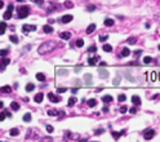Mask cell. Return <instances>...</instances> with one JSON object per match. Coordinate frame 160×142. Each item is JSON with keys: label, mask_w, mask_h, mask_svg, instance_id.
Returning <instances> with one entry per match:
<instances>
[{"label": "cell", "mask_w": 160, "mask_h": 142, "mask_svg": "<svg viewBox=\"0 0 160 142\" xmlns=\"http://www.w3.org/2000/svg\"><path fill=\"white\" fill-rule=\"evenodd\" d=\"M43 141H52V138H49V137H47V138H44Z\"/></svg>", "instance_id": "cell-55"}, {"label": "cell", "mask_w": 160, "mask_h": 142, "mask_svg": "<svg viewBox=\"0 0 160 142\" xmlns=\"http://www.w3.org/2000/svg\"><path fill=\"white\" fill-rule=\"evenodd\" d=\"M11 109H13L14 111L19 110V104H17V102H12V104H11Z\"/></svg>", "instance_id": "cell-29"}, {"label": "cell", "mask_w": 160, "mask_h": 142, "mask_svg": "<svg viewBox=\"0 0 160 142\" xmlns=\"http://www.w3.org/2000/svg\"><path fill=\"white\" fill-rule=\"evenodd\" d=\"M43 31H44L45 34H52V33H53V28H52L51 26H48V25H47V26L43 27Z\"/></svg>", "instance_id": "cell-16"}, {"label": "cell", "mask_w": 160, "mask_h": 142, "mask_svg": "<svg viewBox=\"0 0 160 142\" xmlns=\"http://www.w3.org/2000/svg\"><path fill=\"white\" fill-rule=\"evenodd\" d=\"M102 48H103L105 52H107V53H108V52H111V50H112V47H111V45H108V44H105Z\"/></svg>", "instance_id": "cell-27"}, {"label": "cell", "mask_w": 160, "mask_h": 142, "mask_svg": "<svg viewBox=\"0 0 160 142\" xmlns=\"http://www.w3.org/2000/svg\"><path fill=\"white\" fill-rule=\"evenodd\" d=\"M107 39H108V36H107V35H103V36L101 35V36H99V42H106Z\"/></svg>", "instance_id": "cell-41"}, {"label": "cell", "mask_w": 160, "mask_h": 142, "mask_svg": "<svg viewBox=\"0 0 160 142\" xmlns=\"http://www.w3.org/2000/svg\"><path fill=\"white\" fill-rule=\"evenodd\" d=\"M3 18L4 19H11L12 18V11H9V9H8V11L3 14Z\"/></svg>", "instance_id": "cell-21"}, {"label": "cell", "mask_w": 160, "mask_h": 142, "mask_svg": "<svg viewBox=\"0 0 160 142\" xmlns=\"http://www.w3.org/2000/svg\"><path fill=\"white\" fill-rule=\"evenodd\" d=\"M75 104H76V98H75V97H71V98L68 99V104H67V105H68V106H74Z\"/></svg>", "instance_id": "cell-28"}, {"label": "cell", "mask_w": 160, "mask_h": 142, "mask_svg": "<svg viewBox=\"0 0 160 142\" xmlns=\"http://www.w3.org/2000/svg\"><path fill=\"white\" fill-rule=\"evenodd\" d=\"M119 83H120V78H116V79L114 80V82H112V84H115V85H116V84H119Z\"/></svg>", "instance_id": "cell-47"}, {"label": "cell", "mask_w": 160, "mask_h": 142, "mask_svg": "<svg viewBox=\"0 0 160 142\" xmlns=\"http://www.w3.org/2000/svg\"><path fill=\"white\" fill-rule=\"evenodd\" d=\"M158 49H159V50H160V45H159V48H158Z\"/></svg>", "instance_id": "cell-58"}, {"label": "cell", "mask_w": 160, "mask_h": 142, "mask_svg": "<svg viewBox=\"0 0 160 142\" xmlns=\"http://www.w3.org/2000/svg\"><path fill=\"white\" fill-rule=\"evenodd\" d=\"M94 9H96V7H93V5H92V7H88V8H87V11L91 12V11H94Z\"/></svg>", "instance_id": "cell-48"}, {"label": "cell", "mask_w": 160, "mask_h": 142, "mask_svg": "<svg viewBox=\"0 0 160 142\" xmlns=\"http://www.w3.org/2000/svg\"><path fill=\"white\" fill-rule=\"evenodd\" d=\"M8 52H9L8 49H3V50H2V53H0V56H2V57H5V56L8 54Z\"/></svg>", "instance_id": "cell-43"}, {"label": "cell", "mask_w": 160, "mask_h": 142, "mask_svg": "<svg viewBox=\"0 0 160 142\" xmlns=\"http://www.w3.org/2000/svg\"><path fill=\"white\" fill-rule=\"evenodd\" d=\"M57 74H58V75H62V76H66V75H68V70H66V68H59V70H57Z\"/></svg>", "instance_id": "cell-14"}, {"label": "cell", "mask_w": 160, "mask_h": 142, "mask_svg": "<svg viewBox=\"0 0 160 142\" xmlns=\"http://www.w3.org/2000/svg\"><path fill=\"white\" fill-rule=\"evenodd\" d=\"M127 106H123V107H120V113H122V114H125L127 113Z\"/></svg>", "instance_id": "cell-44"}, {"label": "cell", "mask_w": 160, "mask_h": 142, "mask_svg": "<svg viewBox=\"0 0 160 142\" xmlns=\"http://www.w3.org/2000/svg\"><path fill=\"white\" fill-rule=\"evenodd\" d=\"M103 111H105V113H107V111H108V107L106 106V107H103Z\"/></svg>", "instance_id": "cell-54"}, {"label": "cell", "mask_w": 160, "mask_h": 142, "mask_svg": "<svg viewBox=\"0 0 160 142\" xmlns=\"http://www.w3.org/2000/svg\"><path fill=\"white\" fill-rule=\"evenodd\" d=\"M92 78H93V76H92L91 74H85V75H84V83H85L87 85H91L92 82H93Z\"/></svg>", "instance_id": "cell-6"}, {"label": "cell", "mask_w": 160, "mask_h": 142, "mask_svg": "<svg viewBox=\"0 0 160 142\" xmlns=\"http://www.w3.org/2000/svg\"><path fill=\"white\" fill-rule=\"evenodd\" d=\"M30 13V8L27 5H22L18 8V18H26Z\"/></svg>", "instance_id": "cell-2"}, {"label": "cell", "mask_w": 160, "mask_h": 142, "mask_svg": "<svg viewBox=\"0 0 160 142\" xmlns=\"http://www.w3.org/2000/svg\"><path fill=\"white\" fill-rule=\"evenodd\" d=\"M132 104H134L136 106L141 105V98H139L138 96H133V97H132Z\"/></svg>", "instance_id": "cell-13"}, {"label": "cell", "mask_w": 160, "mask_h": 142, "mask_svg": "<svg viewBox=\"0 0 160 142\" xmlns=\"http://www.w3.org/2000/svg\"><path fill=\"white\" fill-rule=\"evenodd\" d=\"M9 39H11V42H12V43H14V44H16V43H18V38H17V36H14V35H12Z\"/></svg>", "instance_id": "cell-35"}, {"label": "cell", "mask_w": 160, "mask_h": 142, "mask_svg": "<svg viewBox=\"0 0 160 142\" xmlns=\"http://www.w3.org/2000/svg\"><path fill=\"white\" fill-rule=\"evenodd\" d=\"M59 36H61V39H63V40H68L70 38H71V33L65 31V33H61V34H59Z\"/></svg>", "instance_id": "cell-12"}, {"label": "cell", "mask_w": 160, "mask_h": 142, "mask_svg": "<svg viewBox=\"0 0 160 142\" xmlns=\"http://www.w3.org/2000/svg\"><path fill=\"white\" fill-rule=\"evenodd\" d=\"M11 63V59L9 58H5V57H2V71H4L5 66Z\"/></svg>", "instance_id": "cell-9"}, {"label": "cell", "mask_w": 160, "mask_h": 142, "mask_svg": "<svg viewBox=\"0 0 160 142\" xmlns=\"http://www.w3.org/2000/svg\"><path fill=\"white\" fill-rule=\"evenodd\" d=\"M36 79L39 80V82H44V80H45V75L44 74H36Z\"/></svg>", "instance_id": "cell-26"}, {"label": "cell", "mask_w": 160, "mask_h": 142, "mask_svg": "<svg viewBox=\"0 0 160 142\" xmlns=\"http://www.w3.org/2000/svg\"><path fill=\"white\" fill-rule=\"evenodd\" d=\"M71 21H72V16L71 14H66V16H63L61 18V22L62 23H68V22H71Z\"/></svg>", "instance_id": "cell-7"}, {"label": "cell", "mask_w": 160, "mask_h": 142, "mask_svg": "<svg viewBox=\"0 0 160 142\" xmlns=\"http://www.w3.org/2000/svg\"><path fill=\"white\" fill-rule=\"evenodd\" d=\"M23 120L26 121V123H27V121H30V120H31V114H28V113L25 114V115H23Z\"/></svg>", "instance_id": "cell-32"}, {"label": "cell", "mask_w": 160, "mask_h": 142, "mask_svg": "<svg viewBox=\"0 0 160 142\" xmlns=\"http://www.w3.org/2000/svg\"><path fill=\"white\" fill-rule=\"evenodd\" d=\"M8 9H9V11H13V5L9 4V5H8Z\"/></svg>", "instance_id": "cell-50"}, {"label": "cell", "mask_w": 160, "mask_h": 142, "mask_svg": "<svg viewBox=\"0 0 160 142\" xmlns=\"http://www.w3.org/2000/svg\"><path fill=\"white\" fill-rule=\"evenodd\" d=\"M129 54H131V50H129L128 48H124L123 52H122V57H128Z\"/></svg>", "instance_id": "cell-23"}, {"label": "cell", "mask_w": 160, "mask_h": 142, "mask_svg": "<svg viewBox=\"0 0 160 142\" xmlns=\"http://www.w3.org/2000/svg\"><path fill=\"white\" fill-rule=\"evenodd\" d=\"M98 73H99V75H101L103 79H107L108 78V71L106 68H98Z\"/></svg>", "instance_id": "cell-10"}, {"label": "cell", "mask_w": 160, "mask_h": 142, "mask_svg": "<svg viewBox=\"0 0 160 142\" xmlns=\"http://www.w3.org/2000/svg\"><path fill=\"white\" fill-rule=\"evenodd\" d=\"M105 26H107V27L114 26V19H111V18H106V19H105Z\"/></svg>", "instance_id": "cell-15"}, {"label": "cell", "mask_w": 160, "mask_h": 142, "mask_svg": "<svg viewBox=\"0 0 160 142\" xmlns=\"http://www.w3.org/2000/svg\"><path fill=\"white\" fill-rule=\"evenodd\" d=\"M30 2H32V3H36L38 5H42L44 3V0H30Z\"/></svg>", "instance_id": "cell-38"}, {"label": "cell", "mask_w": 160, "mask_h": 142, "mask_svg": "<svg viewBox=\"0 0 160 142\" xmlns=\"http://www.w3.org/2000/svg\"><path fill=\"white\" fill-rule=\"evenodd\" d=\"M5 28H7L5 22H2V23H0V34H2V35L5 33Z\"/></svg>", "instance_id": "cell-24"}, {"label": "cell", "mask_w": 160, "mask_h": 142, "mask_svg": "<svg viewBox=\"0 0 160 142\" xmlns=\"http://www.w3.org/2000/svg\"><path fill=\"white\" fill-rule=\"evenodd\" d=\"M134 54H136V56H139V54H141V50H137V52H136Z\"/></svg>", "instance_id": "cell-52"}, {"label": "cell", "mask_w": 160, "mask_h": 142, "mask_svg": "<svg viewBox=\"0 0 160 142\" xmlns=\"http://www.w3.org/2000/svg\"><path fill=\"white\" fill-rule=\"evenodd\" d=\"M17 2H23V0H17Z\"/></svg>", "instance_id": "cell-56"}, {"label": "cell", "mask_w": 160, "mask_h": 142, "mask_svg": "<svg viewBox=\"0 0 160 142\" xmlns=\"http://www.w3.org/2000/svg\"><path fill=\"white\" fill-rule=\"evenodd\" d=\"M48 97H49V101H51V102H53V104L61 102V97H58V96H56V94H53V93H49Z\"/></svg>", "instance_id": "cell-4"}, {"label": "cell", "mask_w": 160, "mask_h": 142, "mask_svg": "<svg viewBox=\"0 0 160 142\" xmlns=\"http://www.w3.org/2000/svg\"><path fill=\"white\" fill-rule=\"evenodd\" d=\"M63 5H65V8H67V9H70V8H72V7H74V4H72L71 2H65Z\"/></svg>", "instance_id": "cell-34"}, {"label": "cell", "mask_w": 160, "mask_h": 142, "mask_svg": "<svg viewBox=\"0 0 160 142\" xmlns=\"http://www.w3.org/2000/svg\"><path fill=\"white\" fill-rule=\"evenodd\" d=\"M155 136V132H154V129H146L145 132H143V137H145V139H151L152 137Z\"/></svg>", "instance_id": "cell-3"}, {"label": "cell", "mask_w": 160, "mask_h": 142, "mask_svg": "<svg viewBox=\"0 0 160 142\" xmlns=\"http://www.w3.org/2000/svg\"><path fill=\"white\" fill-rule=\"evenodd\" d=\"M123 133H124V132H123V130H122V132H120V133H116V132H112V136H114V137H115V138L118 139V138H119L120 136H122Z\"/></svg>", "instance_id": "cell-36"}, {"label": "cell", "mask_w": 160, "mask_h": 142, "mask_svg": "<svg viewBox=\"0 0 160 142\" xmlns=\"http://www.w3.org/2000/svg\"><path fill=\"white\" fill-rule=\"evenodd\" d=\"M11 92H12V88L9 85H4L2 88V93H11Z\"/></svg>", "instance_id": "cell-20"}, {"label": "cell", "mask_w": 160, "mask_h": 142, "mask_svg": "<svg viewBox=\"0 0 160 142\" xmlns=\"http://www.w3.org/2000/svg\"><path fill=\"white\" fill-rule=\"evenodd\" d=\"M5 116H8V115H7L5 111H3V113L0 114V120H2V121H3V120H5Z\"/></svg>", "instance_id": "cell-40"}, {"label": "cell", "mask_w": 160, "mask_h": 142, "mask_svg": "<svg viewBox=\"0 0 160 142\" xmlns=\"http://www.w3.org/2000/svg\"><path fill=\"white\" fill-rule=\"evenodd\" d=\"M156 19H158V21L160 22V13H159V14H156Z\"/></svg>", "instance_id": "cell-53"}, {"label": "cell", "mask_w": 160, "mask_h": 142, "mask_svg": "<svg viewBox=\"0 0 160 142\" xmlns=\"http://www.w3.org/2000/svg\"><path fill=\"white\" fill-rule=\"evenodd\" d=\"M75 45H76L78 48H82V47L84 45V42H83V40H82V39H79V40H76V43H75Z\"/></svg>", "instance_id": "cell-31"}, {"label": "cell", "mask_w": 160, "mask_h": 142, "mask_svg": "<svg viewBox=\"0 0 160 142\" xmlns=\"http://www.w3.org/2000/svg\"><path fill=\"white\" fill-rule=\"evenodd\" d=\"M87 105H88L89 107H94V106L97 105V101L93 99V98H92V99H88V101H87Z\"/></svg>", "instance_id": "cell-17"}, {"label": "cell", "mask_w": 160, "mask_h": 142, "mask_svg": "<svg viewBox=\"0 0 160 142\" xmlns=\"http://www.w3.org/2000/svg\"><path fill=\"white\" fill-rule=\"evenodd\" d=\"M43 98H44V94H43V93H38V94L34 97V101H35L36 104H40V102L43 101Z\"/></svg>", "instance_id": "cell-11"}, {"label": "cell", "mask_w": 160, "mask_h": 142, "mask_svg": "<svg viewBox=\"0 0 160 142\" xmlns=\"http://www.w3.org/2000/svg\"><path fill=\"white\" fill-rule=\"evenodd\" d=\"M22 30L25 33H31V31H35L36 30V26H34V25H23Z\"/></svg>", "instance_id": "cell-5"}, {"label": "cell", "mask_w": 160, "mask_h": 142, "mask_svg": "<svg viewBox=\"0 0 160 142\" xmlns=\"http://www.w3.org/2000/svg\"><path fill=\"white\" fill-rule=\"evenodd\" d=\"M159 76H160V73H159ZM159 80H160V78H159Z\"/></svg>", "instance_id": "cell-57"}, {"label": "cell", "mask_w": 160, "mask_h": 142, "mask_svg": "<svg viewBox=\"0 0 160 142\" xmlns=\"http://www.w3.org/2000/svg\"><path fill=\"white\" fill-rule=\"evenodd\" d=\"M48 115L49 116H58L59 115V111L58 110H49L48 111Z\"/></svg>", "instance_id": "cell-18"}, {"label": "cell", "mask_w": 160, "mask_h": 142, "mask_svg": "<svg viewBox=\"0 0 160 142\" xmlns=\"http://www.w3.org/2000/svg\"><path fill=\"white\" fill-rule=\"evenodd\" d=\"M152 61H154V59H152L151 57H145V58H143V63H151Z\"/></svg>", "instance_id": "cell-33"}, {"label": "cell", "mask_w": 160, "mask_h": 142, "mask_svg": "<svg viewBox=\"0 0 160 142\" xmlns=\"http://www.w3.org/2000/svg\"><path fill=\"white\" fill-rule=\"evenodd\" d=\"M96 30V25L94 23H92V25H89L88 26V28H87V34H92L93 31Z\"/></svg>", "instance_id": "cell-19"}, {"label": "cell", "mask_w": 160, "mask_h": 142, "mask_svg": "<svg viewBox=\"0 0 160 142\" xmlns=\"http://www.w3.org/2000/svg\"><path fill=\"white\" fill-rule=\"evenodd\" d=\"M66 90H67V88H63V87H59V88L57 89V92H58V93H63V92H66Z\"/></svg>", "instance_id": "cell-39"}, {"label": "cell", "mask_w": 160, "mask_h": 142, "mask_svg": "<svg viewBox=\"0 0 160 142\" xmlns=\"http://www.w3.org/2000/svg\"><path fill=\"white\" fill-rule=\"evenodd\" d=\"M97 62H99V57H93V58H89L88 59V63L91 65V66H96L97 65Z\"/></svg>", "instance_id": "cell-8"}, {"label": "cell", "mask_w": 160, "mask_h": 142, "mask_svg": "<svg viewBox=\"0 0 160 142\" xmlns=\"http://www.w3.org/2000/svg\"><path fill=\"white\" fill-rule=\"evenodd\" d=\"M151 76H152V78H151L152 80H155V79H156V74H155V73H152V74H151Z\"/></svg>", "instance_id": "cell-51"}, {"label": "cell", "mask_w": 160, "mask_h": 142, "mask_svg": "<svg viewBox=\"0 0 160 142\" xmlns=\"http://www.w3.org/2000/svg\"><path fill=\"white\" fill-rule=\"evenodd\" d=\"M129 111H131V113H132V114H136V113H137V109H136V107H133V109H131V110H129Z\"/></svg>", "instance_id": "cell-49"}, {"label": "cell", "mask_w": 160, "mask_h": 142, "mask_svg": "<svg viewBox=\"0 0 160 142\" xmlns=\"http://www.w3.org/2000/svg\"><path fill=\"white\" fill-rule=\"evenodd\" d=\"M19 134V129H17V128H13L12 130H11V136H18Z\"/></svg>", "instance_id": "cell-30"}, {"label": "cell", "mask_w": 160, "mask_h": 142, "mask_svg": "<svg viewBox=\"0 0 160 142\" xmlns=\"http://www.w3.org/2000/svg\"><path fill=\"white\" fill-rule=\"evenodd\" d=\"M119 101H120V102H124V101H125V96L124 94H120L119 96Z\"/></svg>", "instance_id": "cell-45"}, {"label": "cell", "mask_w": 160, "mask_h": 142, "mask_svg": "<svg viewBox=\"0 0 160 142\" xmlns=\"http://www.w3.org/2000/svg\"><path fill=\"white\" fill-rule=\"evenodd\" d=\"M34 89H35V85H34L32 83H30V84L26 85V90H27V92H32Z\"/></svg>", "instance_id": "cell-25"}, {"label": "cell", "mask_w": 160, "mask_h": 142, "mask_svg": "<svg viewBox=\"0 0 160 142\" xmlns=\"http://www.w3.org/2000/svg\"><path fill=\"white\" fill-rule=\"evenodd\" d=\"M136 42H137L136 38H129V39H128V43H129V44H136Z\"/></svg>", "instance_id": "cell-37"}, {"label": "cell", "mask_w": 160, "mask_h": 142, "mask_svg": "<svg viewBox=\"0 0 160 142\" xmlns=\"http://www.w3.org/2000/svg\"><path fill=\"white\" fill-rule=\"evenodd\" d=\"M47 130L49 132V133H52V132H53L54 129H53V127H52V125H47Z\"/></svg>", "instance_id": "cell-46"}, {"label": "cell", "mask_w": 160, "mask_h": 142, "mask_svg": "<svg viewBox=\"0 0 160 142\" xmlns=\"http://www.w3.org/2000/svg\"><path fill=\"white\" fill-rule=\"evenodd\" d=\"M102 101L105 104H110V102H112V97L111 96H105V97H102Z\"/></svg>", "instance_id": "cell-22"}, {"label": "cell", "mask_w": 160, "mask_h": 142, "mask_svg": "<svg viewBox=\"0 0 160 142\" xmlns=\"http://www.w3.org/2000/svg\"><path fill=\"white\" fill-rule=\"evenodd\" d=\"M96 50H97L96 45H92L91 48H89V49H88V52H91V53H94V52H96Z\"/></svg>", "instance_id": "cell-42"}, {"label": "cell", "mask_w": 160, "mask_h": 142, "mask_svg": "<svg viewBox=\"0 0 160 142\" xmlns=\"http://www.w3.org/2000/svg\"><path fill=\"white\" fill-rule=\"evenodd\" d=\"M57 43L56 42H45V43H43L42 45H40L39 48H38V53L39 54H42V56H44V54H48V53H51L52 50H54L56 48H57Z\"/></svg>", "instance_id": "cell-1"}]
</instances>
